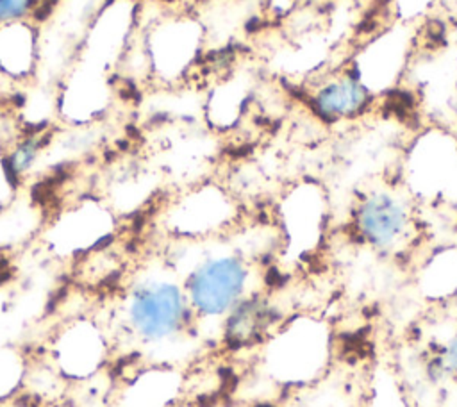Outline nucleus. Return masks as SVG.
I'll use <instances>...</instances> for the list:
<instances>
[{
  "label": "nucleus",
  "instance_id": "nucleus-3",
  "mask_svg": "<svg viewBox=\"0 0 457 407\" xmlns=\"http://www.w3.org/2000/svg\"><path fill=\"white\" fill-rule=\"evenodd\" d=\"M121 223L123 220L96 193H86L43 221L37 239L54 261L80 262L112 245Z\"/></svg>",
  "mask_w": 457,
  "mask_h": 407
},
{
  "label": "nucleus",
  "instance_id": "nucleus-14",
  "mask_svg": "<svg viewBox=\"0 0 457 407\" xmlns=\"http://www.w3.org/2000/svg\"><path fill=\"white\" fill-rule=\"evenodd\" d=\"M373 95L355 79L350 70L339 71L325 79L314 87L311 102L323 120L341 121L364 112Z\"/></svg>",
  "mask_w": 457,
  "mask_h": 407
},
{
  "label": "nucleus",
  "instance_id": "nucleus-12",
  "mask_svg": "<svg viewBox=\"0 0 457 407\" xmlns=\"http://www.w3.org/2000/svg\"><path fill=\"white\" fill-rule=\"evenodd\" d=\"M41 73V30L30 20L0 25V77L30 86Z\"/></svg>",
  "mask_w": 457,
  "mask_h": 407
},
{
  "label": "nucleus",
  "instance_id": "nucleus-4",
  "mask_svg": "<svg viewBox=\"0 0 457 407\" xmlns=\"http://www.w3.org/2000/svg\"><path fill=\"white\" fill-rule=\"evenodd\" d=\"M180 277L193 316H227L246 298L250 264L236 252L200 250L186 261L168 262Z\"/></svg>",
  "mask_w": 457,
  "mask_h": 407
},
{
  "label": "nucleus",
  "instance_id": "nucleus-13",
  "mask_svg": "<svg viewBox=\"0 0 457 407\" xmlns=\"http://www.w3.org/2000/svg\"><path fill=\"white\" fill-rule=\"evenodd\" d=\"M282 227L289 246L298 252L311 250L321 234L325 200L314 184H300L282 200Z\"/></svg>",
  "mask_w": 457,
  "mask_h": 407
},
{
  "label": "nucleus",
  "instance_id": "nucleus-8",
  "mask_svg": "<svg viewBox=\"0 0 457 407\" xmlns=\"http://www.w3.org/2000/svg\"><path fill=\"white\" fill-rule=\"evenodd\" d=\"M137 37V7L130 0H112L96 9L71 59L118 75Z\"/></svg>",
  "mask_w": 457,
  "mask_h": 407
},
{
  "label": "nucleus",
  "instance_id": "nucleus-16",
  "mask_svg": "<svg viewBox=\"0 0 457 407\" xmlns=\"http://www.w3.org/2000/svg\"><path fill=\"white\" fill-rule=\"evenodd\" d=\"M427 373L432 378L457 375V332L436 343V350L430 361L427 362Z\"/></svg>",
  "mask_w": 457,
  "mask_h": 407
},
{
  "label": "nucleus",
  "instance_id": "nucleus-17",
  "mask_svg": "<svg viewBox=\"0 0 457 407\" xmlns=\"http://www.w3.org/2000/svg\"><path fill=\"white\" fill-rule=\"evenodd\" d=\"M20 189L21 182L9 162L7 148L0 146V214L20 200Z\"/></svg>",
  "mask_w": 457,
  "mask_h": 407
},
{
  "label": "nucleus",
  "instance_id": "nucleus-5",
  "mask_svg": "<svg viewBox=\"0 0 457 407\" xmlns=\"http://www.w3.org/2000/svg\"><path fill=\"white\" fill-rule=\"evenodd\" d=\"M236 200L220 184L198 180L179 187L157 211V227L170 241H209L234 225Z\"/></svg>",
  "mask_w": 457,
  "mask_h": 407
},
{
  "label": "nucleus",
  "instance_id": "nucleus-1",
  "mask_svg": "<svg viewBox=\"0 0 457 407\" xmlns=\"http://www.w3.org/2000/svg\"><path fill=\"white\" fill-rule=\"evenodd\" d=\"M193 318L179 273L162 261L134 271L118 293L109 318L116 345L121 337L143 348L177 341Z\"/></svg>",
  "mask_w": 457,
  "mask_h": 407
},
{
  "label": "nucleus",
  "instance_id": "nucleus-10",
  "mask_svg": "<svg viewBox=\"0 0 457 407\" xmlns=\"http://www.w3.org/2000/svg\"><path fill=\"white\" fill-rule=\"evenodd\" d=\"M162 179L143 154L112 159L98 175L96 193L121 220L139 212L157 195Z\"/></svg>",
  "mask_w": 457,
  "mask_h": 407
},
{
  "label": "nucleus",
  "instance_id": "nucleus-11",
  "mask_svg": "<svg viewBox=\"0 0 457 407\" xmlns=\"http://www.w3.org/2000/svg\"><path fill=\"white\" fill-rule=\"evenodd\" d=\"M412 36L405 29H398L380 37L362 48L352 64V73L355 79L373 95L395 86L398 75L403 71L409 55V45Z\"/></svg>",
  "mask_w": 457,
  "mask_h": 407
},
{
  "label": "nucleus",
  "instance_id": "nucleus-7",
  "mask_svg": "<svg viewBox=\"0 0 457 407\" xmlns=\"http://www.w3.org/2000/svg\"><path fill=\"white\" fill-rule=\"evenodd\" d=\"M116 102V77L71 59L54 86V116L64 127L104 125Z\"/></svg>",
  "mask_w": 457,
  "mask_h": 407
},
{
  "label": "nucleus",
  "instance_id": "nucleus-19",
  "mask_svg": "<svg viewBox=\"0 0 457 407\" xmlns=\"http://www.w3.org/2000/svg\"><path fill=\"white\" fill-rule=\"evenodd\" d=\"M452 48H453V54L457 57V25L453 27V32H452Z\"/></svg>",
  "mask_w": 457,
  "mask_h": 407
},
{
  "label": "nucleus",
  "instance_id": "nucleus-2",
  "mask_svg": "<svg viewBox=\"0 0 457 407\" xmlns=\"http://www.w3.org/2000/svg\"><path fill=\"white\" fill-rule=\"evenodd\" d=\"M116 346L109 318L82 311L52 327L41 346V364L57 380L86 384L109 371Z\"/></svg>",
  "mask_w": 457,
  "mask_h": 407
},
{
  "label": "nucleus",
  "instance_id": "nucleus-6",
  "mask_svg": "<svg viewBox=\"0 0 457 407\" xmlns=\"http://www.w3.org/2000/svg\"><path fill=\"white\" fill-rule=\"evenodd\" d=\"M205 32L189 16H170L152 23L145 32H137L134 41L145 73L159 86L180 84L195 68Z\"/></svg>",
  "mask_w": 457,
  "mask_h": 407
},
{
  "label": "nucleus",
  "instance_id": "nucleus-9",
  "mask_svg": "<svg viewBox=\"0 0 457 407\" xmlns=\"http://www.w3.org/2000/svg\"><path fill=\"white\" fill-rule=\"evenodd\" d=\"M353 228L361 241L377 252L402 250L414 234L407 198L393 189L366 193L353 211Z\"/></svg>",
  "mask_w": 457,
  "mask_h": 407
},
{
  "label": "nucleus",
  "instance_id": "nucleus-15",
  "mask_svg": "<svg viewBox=\"0 0 457 407\" xmlns=\"http://www.w3.org/2000/svg\"><path fill=\"white\" fill-rule=\"evenodd\" d=\"M32 359L18 343H0V402L16 395L27 382Z\"/></svg>",
  "mask_w": 457,
  "mask_h": 407
},
{
  "label": "nucleus",
  "instance_id": "nucleus-18",
  "mask_svg": "<svg viewBox=\"0 0 457 407\" xmlns=\"http://www.w3.org/2000/svg\"><path fill=\"white\" fill-rule=\"evenodd\" d=\"M37 0H0V25L27 20Z\"/></svg>",
  "mask_w": 457,
  "mask_h": 407
}]
</instances>
